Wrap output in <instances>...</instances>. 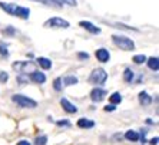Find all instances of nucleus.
Listing matches in <instances>:
<instances>
[{
	"mask_svg": "<svg viewBox=\"0 0 159 145\" xmlns=\"http://www.w3.org/2000/svg\"><path fill=\"white\" fill-rule=\"evenodd\" d=\"M0 9H3L4 12H7L9 15L17 16L20 19H29L30 10L27 7H22V6H17V4L13 3H4V2H0Z\"/></svg>",
	"mask_w": 159,
	"mask_h": 145,
	"instance_id": "f257e3e1",
	"label": "nucleus"
},
{
	"mask_svg": "<svg viewBox=\"0 0 159 145\" xmlns=\"http://www.w3.org/2000/svg\"><path fill=\"white\" fill-rule=\"evenodd\" d=\"M112 39H113V43H115L119 49H122V50H133V49H135V43H133V40L129 39V37L113 35Z\"/></svg>",
	"mask_w": 159,
	"mask_h": 145,
	"instance_id": "f03ea898",
	"label": "nucleus"
},
{
	"mask_svg": "<svg viewBox=\"0 0 159 145\" xmlns=\"http://www.w3.org/2000/svg\"><path fill=\"white\" fill-rule=\"evenodd\" d=\"M106 79H107L106 71L102 69V68H98V69H95V71L90 73L89 81L92 82V83H95V85H103L105 82H106Z\"/></svg>",
	"mask_w": 159,
	"mask_h": 145,
	"instance_id": "7ed1b4c3",
	"label": "nucleus"
},
{
	"mask_svg": "<svg viewBox=\"0 0 159 145\" xmlns=\"http://www.w3.org/2000/svg\"><path fill=\"white\" fill-rule=\"evenodd\" d=\"M13 102H16V104L19 105V106H22V108H36V105H37V102L36 101H33V99H30V98H27V96H25V95H13Z\"/></svg>",
	"mask_w": 159,
	"mask_h": 145,
	"instance_id": "20e7f679",
	"label": "nucleus"
},
{
	"mask_svg": "<svg viewBox=\"0 0 159 145\" xmlns=\"http://www.w3.org/2000/svg\"><path fill=\"white\" fill-rule=\"evenodd\" d=\"M44 27H62V29H67L69 27V22L65 20V19H60V17H52L46 20L43 25Z\"/></svg>",
	"mask_w": 159,
	"mask_h": 145,
	"instance_id": "39448f33",
	"label": "nucleus"
},
{
	"mask_svg": "<svg viewBox=\"0 0 159 145\" xmlns=\"http://www.w3.org/2000/svg\"><path fill=\"white\" fill-rule=\"evenodd\" d=\"M106 96V91L100 89V88H95V89L90 92V98H92L93 102H102Z\"/></svg>",
	"mask_w": 159,
	"mask_h": 145,
	"instance_id": "423d86ee",
	"label": "nucleus"
},
{
	"mask_svg": "<svg viewBox=\"0 0 159 145\" xmlns=\"http://www.w3.org/2000/svg\"><path fill=\"white\" fill-rule=\"evenodd\" d=\"M79 26H82L83 29H86L88 32H90V33H100L99 27H96L93 23L88 22V20H82V22H79Z\"/></svg>",
	"mask_w": 159,
	"mask_h": 145,
	"instance_id": "0eeeda50",
	"label": "nucleus"
},
{
	"mask_svg": "<svg viewBox=\"0 0 159 145\" xmlns=\"http://www.w3.org/2000/svg\"><path fill=\"white\" fill-rule=\"evenodd\" d=\"M60 105H62V108L65 109L66 112H69V114H75V112H78V108H76L73 104H70L66 98H62V99H60Z\"/></svg>",
	"mask_w": 159,
	"mask_h": 145,
	"instance_id": "6e6552de",
	"label": "nucleus"
},
{
	"mask_svg": "<svg viewBox=\"0 0 159 145\" xmlns=\"http://www.w3.org/2000/svg\"><path fill=\"white\" fill-rule=\"evenodd\" d=\"M109 58H111V55H109V52H107L106 49L100 48L96 50V59L99 60V62H102V63H106L107 60H109Z\"/></svg>",
	"mask_w": 159,
	"mask_h": 145,
	"instance_id": "1a4fd4ad",
	"label": "nucleus"
},
{
	"mask_svg": "<svg viewBox=\"0 0 159 145\" xmlns=\"http://www.w3.org/2000/svg\"><path fill=\"white\" fill-rule=\"evenodd\" d=\"M30 79L33 82H36V83H44L46 82V76H44V73H42V72L39 71H33L32 73H30Z\"/></svg>",
	"mask_w": 159,
	"mask_h": 145,
	"instance_id": "9d476101",
	"label": "nucleus"
},
{
	"mask_svg": "<svg viewBox=\"0 0 159 145\" xmlns=\"http://www.w3.org/2000/svg\"><path fill=\"white\" fill-rule=\"evenodd\" d=\"M78 127L79 128H93V127H95V122H93V121H90V119L80 118L78 121Z\"/></svg>",
	"mask_w": 159,
	"mask_h": 145,
	"instance_id": "9b49d317",
	"label": "nucleus"
},
{
	"mask_svg": "<svg viewBox=\"0 0 159 145\" xmlns=\"http://www.w3.org/2000/svg\"><path fill=\"white\" fill-rule=\"evenodd\" d=\"M148 66L149 69H152V71H158L159 69V59L158 58H149L148 59Z\"/></svg>",
	"mask_w": 159,
	"mask_h": 145,
	"instance_id": "f8f14e48",
	"label": "nucleus"
},
{
	"mask_svg": "<svg viewBox=\"0 0 159 145\" xmlns=\"http://www.w3.org/2000/svg\"><path fill=\"white\" fill-rule=\"evenodd\" d=\"M37 63L40 65L43 69H50V68H52V62H50V59H48V58H39V59H37Z\"/></svg>",
	"mask_w": 159,
	"mask_h": 145,
	"instance_id": "ddd939ff",
	"label": "nucleus"
},
{
	"mask_svg": "<svg viewBox=\"0 0 159 145\" xmlns=\"http://www.w3.org/2000/svg\"><path fill=\"white\" fill-rule=\"evenodd\" d=\"M139 102H141L142 105H149L152 102V98L149 96L146 92H141L139 93Z\"/></svg>",
	"mask_w": 159,
	"mask_h": 145,
	"instance_id": "4468645a",
	"label": "nucleus"
},
{
	"mask_svg": "<svg viewBox=\"0 0 159 145\" xmlns=\"http://www.w3.org/2000/svg\"><path fill=\"white\" fill-rule=\"evenodd\" d=\"M125 138L126 139H129V141H138V139H139V134H138V132H135V131H128V132H126L125 134Z\"/></svg>",
	"mask_w": 159,
	"mask_h": 145,
	"instance_id": "2eb2a0df",
	"label": "nucleus"
},
{
	"mask_svg": "<svg viewBox=\"0 0 159 145\" xmlns=\"http://www.w3.org/2000/svg\"><path fill=\"white\" fill-rule=\"evenodd\" d=\"M30 66H32V63H27V62H16V63H13V69H17V71L27 69Z\"/></svg>",
	"mask_w": 159,
	"mask_h": 145,
	"instance_id": "dca6fc26",
	"label": "nucleus"
},
{
	"mask_svg": "<svg viewBox=\"0 0 159 145\" xmlns=\"http://www.w3.org/2000/svg\"><path fill=\"white\" fill-rule=\"evenodd\" d=\"M109 99H111V104L112 105H118V104H120V102H122V96H120V93H118V92L113 93Z\"/></svg>",
	"mask_w": 159,
	"mask_h": 145,
	"instance_id": "f3484780",
	"label": "nucleus"
},
{
	"mask_svg": "<svg viewBox=\"0 0 159 145\" xmlns=\"http://www.w3.org/2000/svg\"><path fill=\"white\" fill-rule=\"evenodd\" d=\"M123 81L125 82H132L133 81V72L130 69H125L123 72Z\"/></svg>",
	"mask_w": 159,
	"mask_h": 145,
	"instance_id": "a211bd4d",
	"label": "nucleus"
},
{
	"mask_svg": "<svg viewBox=\"0 0 159 145\" xmlns=\"http://www.w3.org/2000/svg\"><path fill=\"white\" fill-rule=\"evenodd\" d=\"M57 6H62V4H69V6H76V0H53Z\"/></svg>",
	"mask_w": 159,
	"mask_h": 145,
	"instance_id": "6ab92c4d",
	"label": "nucleus"
},
{
	"mask_svg": "<svg viewBox=\"0 0 159 145\" xmlns=\"http://www.w3.org/2000/svg\"><path fill=\"white\" fill-rule=\"evenodd\" d=\"M78 83V78L76 76H67L65 78V85H76Z\"/></svg>",
	"mask_w": 159,
	"mask_h": 145,
	"instance_id": "aec40b11",
	"label": "nucleus"
},
{
	"mask_svg": "<svg viewBox=\"0 0 159 145\" xmlns=\"http://www.w3.org/2000/svg\"><path fill=\"white\" fill-rule=\"evenodd\" d=\"M145 60H146V56H145V55H136V56H133V62H135L136 65L143 63Z\"/></svg>",
	"mask_w": 159,
	"mask_h": 145,
	"instance_id": "412c9836",
	"label": "nucleus"
},
{
	"mask_svg": "<svg viewBox=\"0 0 159 145\" xmlns=\"http://www.w3.org/2000/svg\"><path fill=\"white\" fill-rule=\"evenodd\" d=\"M46 142H48V137L46 135H42V137L36 138V145H46Z\"/></svg>",
	"mask_w": 159,
	"mask_h": 145,
	"instance_id": "4be33fe9",
	"label": "nucleus"
},
{
	"mask_svg": "<svg viewBox=\"0 0 159 145\" xmlns=\"http://www.w3.org/2000/svg\"><path fill=\"white\" fill-rule=\"evenodd\" d=\"M60 83H62V79H60V78L55 79V82H53V86H55L56 91H60V89H62V85H60Z\"/></svg>",
	"mask_w": 159,
	"mask_h": 145,
	"instance_id": "5701e85b",
	"label": "nucleus"
},
{
	"mask_svg": "<svg viewBox=\"0 0 159 145\" xmlns=\"http://www.w3.org/2000/svg\"><path fill=\"white\" fill-rule=\"evenodd\" d=\"M33 2H39V3L42 4H48V6H50V4H53V6H57V4L53 2V0H33Z\"/></svg>",
	"mask_w": 159,
	"mask_h": 145,
	"instance_id": "b1692460",
	"label": "nucleus"
},
{
	"mask_svg": "<svg viewBox=\"0 0 159 145\" xmlns=\"http://www.w3.org/2000/svg\"><path fill=\"white\" fill-rule=\"evenodd\" d=\"M9 75L6 72H0V82H7Z\"/></svg>",
	"mask_w": 159,
	"mask_h": 145,
	"instance_id": "393cba45",
	"label": "nucleus"
},
{
	"mask_svg": "<svg viewBox=\"0 0 159 145\" xmlns=\"http://www.w3.org/2000/svg\"><path fill=\"white\" fill-rule=\"evenodd\" d=\"M0 55H3V56H9V52H7V49H6V46L0 45Z\"/></svg>",
	"mask_w": 159,
	"mask_h": 145,
	"instance_id": "a878e982",
	"label": "nucleus"
},
{
	"mask_svg": "<svg viewBox=\"0 0 159 145\" xmlns=\"http://www.w3.org/2000/svg\"><path fill=\"white\" fill-rule=\"evenodd\" d=\"M57 125H59V127H70V122H69V121H57Z\"/></svg>",
	"mask_w": 159,
	"mask_h": 145,
	"instance_id": "bb28decb",
	"label": "nucleus"
},
{
	"mask_svg": "<svg viewBox=\"0 0 159 145\" xmlns=\"http://www.w3.org/2000/svg\"><path fill=\"white\" fill-rule=\"evenodd\" d=\"M105 111H109V112H112V111H115V105H107V106H105Z\"/></svg>",
	"mask_w": 159,
	"mask_h": 145,
	"instance_id": "cd10ccee",
	"label": "nucleus"
},
{
	"mask_svg": "<svg viewBox=\"0 0 159 145\" xmlns=\"http://www.w3.org/2000/svg\"><path fill=\"white\" fill-rule=\"evenodd\" d=\"M78 56L80 58V59H88V56H89V55H88V53H79Z\"/></svg>",
	"mask_w": 159,
	"mask_h": 145,
	"instance_id": "c85d7f7f",
	"label": "nucleus"
},
{
	"mask_svg": "<svg viewBox=\"0 0 159 145\" xmlns=\"http://www.w3.org/2000/svg\"><path fill=\"white\" fill-rule=\"evenodd\" d=\"M17 145H30V144H29V141H20V142H17Z\"/></svg>",
	"mask_w": 159,
	"mask_h": 145,
	"instance_id": "c756f323",
	"label": "nucleus"
},
{
	"mask_svg": "<svg viewBox=\"0 0 159 145\" xmlns=\"http://www.w3.org/2000/svg\"><path fill=\"white\" fill-rule=\"evenodd\" d=\"M13 32H15V30L11 29V27H9V29L6 30V33H9V35H11V33H13Z\"/></svg>",
	"mask_w": 159,
	"mask_h": 145,
	"instance_id": "7c9ffc66",
	"label": "nucleus"
},
{
	"mask_svg": "<svg viewBox=\"0 0 159 145\" xmlns=\"http://www.w3.org/2000/svg\"><path fill=\"white\" fill-rule=\"evenodd\" d=\"M156 142H158V137H156L155 139H152V141H151V144H152V145H156Z\"/></svg>",
	"mask_w": 159,
	"mask_h": 145,
	"instance_id": "2f4dec72",
	"label": "nucleus"
}]
</instances>
